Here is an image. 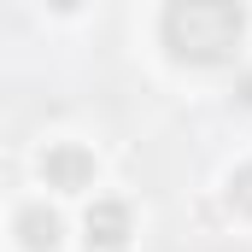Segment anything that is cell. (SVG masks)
Returning <instances> with one entry per match:
<instances>
[{
	"mask_svg": "<svg viewBox=\"0 0 252 252\" xmlns=\"http://www.w3.org/2000/svg\"><path fill=\"white\" fill-rule=\"evenodd\" d=\"M247 35L241 0H170L164 6V47L182 64H229Z\"/></svg>",
	"mask_w": 252,
	"mask_h": 252,
	"instance_id": "1",
	"label": "cell"
},
{
	"mask_svg": "<svg viewBox=\"0 0 252 252\" xmlns=\"http://www.w3.org/2000/svg\"><path fill=\"white\" fill-rule=\"evenodd\" d=\"M129 247V205L100 199L88 211V252H124Z\"/></svg>",
	"mask_w": 252,
	"mask_h": 252,
	"instance_id": "2",
	"label": "cell"
},
{
	"mask_svg": "<svg viewBox=\"0 0 252 252\" xmlns=\"http://www.w3.org/2000/svg\"><path fill=\"white\" fill-rule=\"evenodd\" d=\"M94 182V158L82 153V147H53L47 153V188H88Z\"/></svg>",
	"mask_w": 252,
	"mask_h": 252,
	"instance_id": "3",
	"label": "cell"
},
{
	"mask_svg": "<svg viewBox=\"0 0 252 252\" xmlns=\"http://www.w3.org/2000/svg\"><path fill=\"white\" fill-rule=\"evenodd\" d=\"M18 235H24L30 252H53L59 247V217H53L47 205H24V211H18Z\"/></svg>",
	"mask_w": 252,
	"mask_h": 252,
	"instance_id": "4",
	"label": "cell"
},
{
	"mask_svg": "<svg viewBox=\"0 0 252 252\" xmlns=\"http://www.w3.org/2000/svg\"><path fill=\"white\" fill-rule=\"evenodd\" d=\"M229 199H235V211H247V217H252V164H241V170H235Z\"/></svg>",
	"mask_w": 252,
	"mask_h": 252,
	"instance_id": "5",
	"label": "cell"
},
{
	"mask_svg": "<svg viewBox=\"0 0 252 252\" xmlns=\"http://www.w3.org/2000/svg\"><path fill=\"white\" fill-rule=\"evenodd\" d=\"M53 6H59V12H70V6H82V0H53Z\"/></svg>",
	"mask_w": 252,
	"mask_h": 252,
	"instance_id": "6",
	"label": "cell"
}]
</instances>
